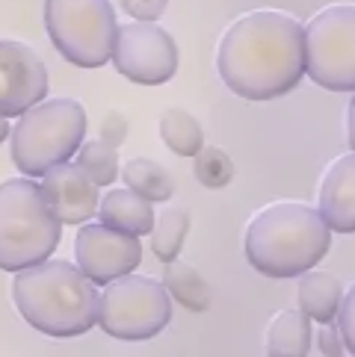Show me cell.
<instances>
[{"instance_id": "6da1fadb", "label": "cell", "mask_w": 355, "mask_h": 357, "mask_svg": "<svg viewBox=\"0 0 355 357\" xmlns=\"http://www.w3.org/2000/svg\"><path fill=\"white\" fill-rule=\"evenodd\" d=\"M217 71L246 100H273L294 92L305 77L302 24L275 9L240 15L217 45Z\"/></svg>"}, {"instance_id": "7a4b0ae2", "label": "cell", "mask_w": 355, "mask_h": 357, "mask_svg": "<svg viewBox=\"0 0 355 357\" xmlns=\"http://www.w3.org/2000/svg\"><path fill=\"white\" fill-rule=\"evenodd\" d=\"M332 248V231L317 207L299 201H275L246 225L243 254L266 278H296L311 272Z\"/></svg>"}, {"instance_id": "3957f363", "label": "cell", "mask_w": 355, "mask_h": 357, "mask_svg": "<svg viewBox=\"0 0 355 357\" xmlns=\"http://www.w3.org/2000/svg\"><path fill=\"white\" fill-rule=\"evenodd\" d=\"M12 301L24 322L48 337H80L98 325V289L66 260H45L15 272Z\"/></svg>"}, {"instance_id": "277c9868", "label": "cell", "mask_w": 355, "mask_h": 357, "mask_svg": "<svg viewBox=\"0 0 355 357\" xmlns=\"http://www.w3.org/2000/svg\"><path fill=\"white\" fill-rule=\"evenodd\" d=\"M62 222L33 177L0 183V269L24 272L59 248Z\"/></svg>"}, {"instance_id": "5b68a950", "label": "cell", "mask_w": 355, "mask_h": 357, "mask_svg": "<svg viewBox=\"0 0 355 357\" xmlns=\"http://www.w3.org/2000/svg\"><path fill=\"white\" fill-rule=\"evenodd\" d=\"M86 107L74 98H50L12 124V162L24 177H45L68 162L86 142Z\"/></svg>"}, {"instance_id": "8992f818", "label": "cell", "mask_w": 355, "mask_h": 357, "mask_svg": "<svg viewBox=\"0 0 355 357\" xmlns=\"http://www.w3.org/2000/svg\"><path fill=\"white\" fill-rule=\"evenodd\" d=\"M45 30L66 62L101 68L113 59L119 21L110 0H45Z\"/></svg>"}, {"instance_id": "52a82bcc", "label": "cell", "mask_w": 355, "mask_h": 357, "mask_svg": "<svg viewBox=\"0 0 355 357\" xmlns=\"http://www.w3.org/2000/svg\"><path fill=\"white\" fill-rule=\"evenodd\" d=\"M172 322V296L145 275H124L104 287L98 307V328L113 340L143 342L157 337Z\"/></svg>"}, {"instance_id": "ba28073f", "label": "cell", "mask_w": 355, "mask_h": 357, "mask_svg": "<svg viewBox=\"0 0 355 357\" xmlns=\"http://www.w3.org/2000/svg\"><path fill=\"white\" fill-rule=\"evenodd\" d=\"M305 74L328 92H355V3L323 6L302 27Z\"/></svg>"}, {"instance_id": "9c48e42d", "label": "cell", "mask_w": 355, "mask_h": 357, "mask_svg": "<svg viewBox=\"0 0 355 357\" xmlns=\"http://www.w3.org/2000/svg\"><path fill=\"white\" fill-rule=\"evenodd\" d=\"M110 62L122 77H128L136 86H160L175 77L178 66H181V50L160 24L128 21L116 33Z\"/></svg>"}, {"instance_id": "30bf717a", "label": "cell", "mask_w": 355, "mask_h": 357, "mask_svg": "<svg viewBox=\"0 0 355 357\" xmlns=\"http://www.w3.org/2000/svg\"><path fill=\"white\" fill-rule=\"evenodd\" d=\"M74 260L95 287H107L136 272V266L143 263V245L139 236L122 234L104 222H86L74 236Z\"/></svg>"}, {"instance_id": "8fae6325", "label": "cell", "mask_w": 355, "mask_h": 357, "mask_svg": "<svg viewBox=\"0 0 355 357\" xmlns=\"http://www.w3.org/2000/svg\"><path fill=\"white\" fill-rule=\"evenodd\" d=\"M48 95V68L30 45L0 39V119L24 116Z\"/></svg>"}, {"instance_id": "7c38bea8", "label": "cell", "mask_w": 355, "mask_h": 357, "mask_svg": "<svg viewBox=\"0 0 355 357\" xmlns=\"http://www.w3.org/2000/svg\"><path fill=\"white\" fill-rule=\"evenodd\" d=\"M42 192L62 225H86L98 215V186L78 162H62L42 177Z\"/></svg>"}, {"instance_id": "4fadbf2b", "label": "cell", "mask_w": 355, "mask_h": 357, "mask_svg": "<svg viewBox=\"0 0 355 357\" xmlns=\"http://www.w3.org/2000/svg\"><path fill=\"white\" fill-rule=\"evenodd\" d=\"M317 210L328 231L355 234V151L328 162L320 181Z\"/></svg>"}, {"instance_id": "5bb4252c", "label": "cell", "mask_w": 355, "mask_h": 357, "mask_svg": "<svg viewBox=\"0 0 355 357\" xmlns=\"http://www.w3.org/2000/svg\"><path fill=\"white\" fill-rule=\"evenodd\" d=\"M98 215L107 227H116L122 234L131 236H145L154 227V207L133 189H107V195L98 204Z\"/></svg>"}, {"instance_id": "9a60e30c", "label": "cell", "mask_w": 355, "mask_h": 357, "mask_svg": "<svg viewBox=\"0 0 355 357\" xmlns=\"http://www.w3.org/2000/svg\"><path fill=\"white\" fill-rule=\"evenodd\" d=\"M296 301L299 310L305 313L311 322L320 325H332L338 319L340 301H344V287L332 272H305L299 275L296 284Z\"/></svg>"}, {"instance_id": "2e32d148", "label": "cell", "mask_w": 355, "mask_h": 357, "mask_svg": "<svg viewBox=\"0 0 355 357\" xmlns=\"http://www.w3.org/2000/svg\"><path fill=\"white\" fill-rule=\"evenodd\" d=\"M266 357H308L311 319L302 310H282L273 316L263 340Z\"/></svg>"}, {"instance_id": "e0dca14e", "label": "cell", "mask_w": 355, "mask_h": 357, "mask_svg": "<svg viewBox=\"0 0 355 357\" xmlns=\"http://www.w3.org/2000/svg\"><path fill=\"white\" fill-rule=\"evenodd\" d=\"M163 287L172 296V301H178L181 307H187L189 313H205L213 301L210 284L196 266L184 263L181 257L172 263H163Z\"/></svg>"}, {"instance_id": "ac0fdd59", "label": "cell", "mask_w": 355, "mask_h": 357, "mask_svg": "<svg viewBox=\"0 0 355 357\" xmlns=\"http://www.w3.org/2000/svg\"><path fill=\"white\" fill-rule=\"evenodd\" d=\"M122 181L136 195H143L151 204H166L175 195V177L166 165L148 157H133L122 165Z\"/></svg>"}, {"instance_id": "d6986e66", "label": "cell", "mask_w": 355, "mask_h": 357, "mask_svg": "<svg viewBox=\"0 0 355 357\" xmlns=\"http://www.w3.org/2000/svg\"><path fill=\"white\" fill-rule=\"evenodd\" d=\"M160 139L172 154L178 157H196L201 148H205V130H201V121L184 107H169L163 109V116L157 121Z\"/></svg>"}, {"instance_id": "ffe728a7", "label": "cell", "mask_w": 355, "mask_h": 357, "mask_svg": "<svg viewBox=\"0 0 355 357\" xmlns=\"http://www.w3.org/2000/svg\"><path fill=\"white\" fill-rule=\"evenodd\" d=\"M189 234V213L181 204H166L154 215V227H151V251L160 263L178 260L184 248V239Z\"/></svg>"}, {"instance_id": "44dd1931", "label": "cell", "mask_w": 355, "mask_h": 357, "mask_svg": "<svg viewBox=\"0 0 355 357\" xmlns=\"http://www.w3.org/2000/svg\"><path fill=\"white\" fill-rule=\"evenodd\" d=\"M78 165L92 177L95 186H113L122 174V165H119V154L116 148H110L107 142L101 139H89V142L80 145L78 154Z\"/></svg>"}, {"instance_id": "7402d4cb", "label": "cell", "mask_w": 355, "mask_h": 357, "mask_svg": "<svg viewBox=\"0 0 355 357\" xmlns=\"http://www.w3.org/2000/svg\"><path fill=\"white\" fill-rule=\"evenodd\" d=\"M193 172L196 181L205 189H225L234 181V160L228 157V151L217 145H205L193 157Z\"/></svg>"}, {"instance_id": "603a6c76", "label": "cell", "mask_w": 355, "mask_h": 357, "mask_svg": "<svg viewBox=\"0 0 355 357\" xmlns=\"http://www.w3.org/2000/svg\"><path fill=\"white\" fill-rule=\"evenodd\" d=\"M338 331L344 337V346L347 351L355 357V284L344 292V301H340V310H338Z\"/></svg>"}, {"instance_id": "cb8c5ba5", "label": "cell", "mask_w": 355, "mask_h": 357, "mask_svg": "<svg viewBox=\"0 0 355 357\" xmlns=\"http://www.w3.org/2000/svg\"><path fill=\"white\" fill-rule=\"evenodd\" d=\"M101 136V142H107L110 148H116L119 151V145L128 139V133H131V124H128V119L122 116V112H107L104 116V121H101V130H98Z\"/></svg>"}, {"instance_id": "d4e9b609", "label": "cell", "mask_w": 355, "mask_h": 357, "mask_svg": "<svg viewBox=\"0 0 355 357\" xmlns=\"http://www.w3.org/2000/svg\"><path fill=\"white\" fill-rule=\"evenodd\" d=\"M166 3H169V0H122V9L128 12L133 21H151V24H157L160 15L166 12Z\"/></svg>"}, {"instance_id": "484cf974", "label": "cell", "mask_w": 355, "mask_h": 357, "mask_svg": "<svg viewBox=\"0 0 355 357\" xmlns=\"http://www.w3.org/2000/svg\"><path fill=\"white\" fill-rule=\"evenodd\" d=\"M317 349H320V354L326 357H344V337H340V331L335 325H320V331H317Z\"/></svg>"}, {"instance_id": "4316f807", "label": "cell", "mask_w": 355, "mask_h": 357, "mask_svg": "<svg viewBox=\"0 0 355 357\" xmlns=\"http://www.w3.org/2000/svg\"><path fill=\"white\" fill-rule=\"evenodd\" d=\"M347 139H349V148L355 151V95L349 100V112H347Z\"/></svg>"}, {"instance_id": "83f0119b", "label": "cell", "mask_w": 355, "mask_h": 357, "mask_svg": "<svg viewBox=\"0 0 355 357\" xmlns=\"http://www.w3.org/2000/svg\"><path fill=\"white\" fill-rule=\"evenodd\" d=\"M12 136V127H9V119H0V145L6 142V139Z\"/></svg>"}]
</instances>
